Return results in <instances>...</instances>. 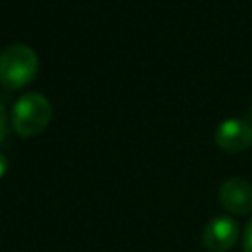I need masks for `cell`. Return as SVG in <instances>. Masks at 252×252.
I'll return each mask as SVG.
<instances>
[{
	"label": "cell",
	"instance_id": "7",
	"mask_svg": "<svg viewBox=\"0 0 252 252\" xmlns=\"http://www.w3.org/2000/svg\"><path fill=\"white\" fill-rule=\"evenodd\" d=\"M242 250H244V252H252V219L248 220V224H246V228H244Z\"/></svg>",
	"mask_w": 252,
	"mask_h": 252
},
{
	"label": "cell",
	"instance_id": "5",
	"mask_svg": "<svg viewBox=\"0 0 252 252\" xmlns=\"http://www.w3.org/2000/svg\"><path fill=\"white\" fill-rule=\"evenodd\" d=\"M219 201L232 215H248L252 213V185L240 177H230L220 185Z\"/></svg>",
	"mask_w": 252,
	"mask_h": 252
},
{
	"label": "cell",
	"instance_id": "1",
	"mask_svg": "<svg viewBox=\"0 0 252 252\" xmlns=\"http://www.w3.org/2000/svg\"><path fill=\"white\" fill-rule=\"evenodd\" d=\"M39 69L37 53L26 43H12L0 51V85L16 91L33 81Z\"/></svg>",
	"mask_w": 252,
	"mask_h": 252
},
{
	"label": "cell",
	"instance_id": "6",
	"mask_svg": "<svg viewBox=\"0 0 252 252\" xmlns=\"http://www.w3.org/2000/svg\"><path fill=\"white\" fill-rule=\"evenodd\" d=\"M6 136H8V116H6L4 104L0 102V144H4Z\"/></svg>",
	"mask_w": 252,
	"mask_h": 252
},
{
	"label": "cell",
	"instance_id": "4",
	"mask_svg": "<svg viewBox=\"0 0 252 252\" xmlns=\"http://www.w3.org/2000/svg\"><path fill=\"white\" fill-rule=\"evenodd\" d=\"M215 144L230 154L244 152L252 146V126L242 118L222 120L215 132Z\"/></svg>",
	"mask_w": 252,
	"mask_h": 252
},
{
	"label": "cell",
	"instance_id": "8",
	"mask_svg": "<svg viewBox=\"0 0 252 252\" xmlns=\"http://www.w3.org/2000/svg\"><path fill=\"white\" fill-rule=\"evenodd\" d=\"M6 169H8V159H6V156L0 152V177L6 173Z\"/></svg>",
	"mask_w": 252,
	"mask_h": 252
},
{
	"label": "cell",
	"instance_id": "3",
	"mask_svg": "<svg viewBox=\"0 0 252 252\" xmlns=\"http://www.w3.org/2000/svg\"><path fill=\"white\" fill-rule=\"evenodd\" d=\"M240 236V228L230 217H215L203 230V244L209 252H228Z\"/></svg>",
	"mask_w": 252,
	"mask_h": 252
},
{
	"label": "cell",
	"instance_id": "2",
	"mask_svg": "<svg viewBox=\"0 0 252 252\" xmlns=\"http://www.w3.org/2000/svg\"><path fill=\"white\" fill-rule=\"evenodd\" d=\"M51 102L39 93L22 94L12 108V128L20 136H35L51 120Z\"/></svg>",
	"mask_w": 252,
	"mask_h": 252
}]
</instances>
